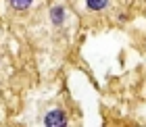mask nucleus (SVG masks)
Instances as JSON below:
<instances>
[{
	"label": "nucleus",
	"instance_id": "nucleus-4",
	"mask_svg": "<svg viewBox=\"0 0 146 127\" xmlns=\"http://www.w3.org/2000/svg\"><path fill=\"white\" fill-rule=\"evenodd\" d=\"M29 4H31V0H11V6L15 11H25Z\"/></svg>",
	"mask_w": 146,
	"mask_h": 127
},
{
	"label": "nucleus",
	"instance_id": "nucleus-1",
	"mask_svg": "<svg viewBox=\"0 0 146 127\" xmlns=\"http://www.w3.org/2000/svg\"><path fill=\"white\" fill-rule=\"evenodd\" d=\"M67 123V117H65V112L63 110H50L48 115L44 117V125H48V127H54V125H65Z\"/></svg>",
	"mask_w": 146,
	"mask_h": 127
},
{
	"label": "nucleus",
	"instance_id": "nucleus-2",
	"mask_svg": "<svg viewBox=\"0 0 146 127\" xmlns=\"http://www.w3.org/2000/svg\"><path fill=\"white\" fill-rule=\"evenodd\" d=\"M50 21L52 25H56V27H61L63 21H65V11L61 9V6H54V9L50 11Z\"/></svg>",
	"mask_w": 146,
	"mask_h": 127
},
{
	"label": "nucleus",
	"instance_id": "nucleus-3",
	"mask_svg": "<svg viewBox=\"0 0 146 127\" xmlns=\"http://www.w3.org/2000/svg\"><path fill=\"white\" fill-rule=\"evenodd\" d=\"M109 0H86V6H88L90 11H102L107 9Z\"/></svg>",
	"mask_w": 146,
	"mask_h": 127
}]
</instances>
